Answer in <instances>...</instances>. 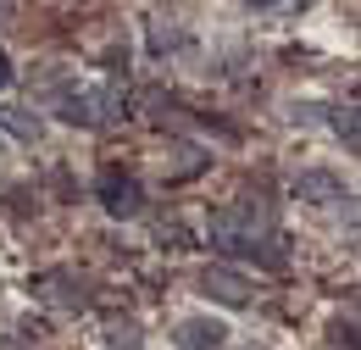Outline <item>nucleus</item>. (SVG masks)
<instances>
[{
  "label": "nucleus",
  "instance_id": "f257e3e1",
  "mask_svg": "<svg viewBox=\"0 0 361 350\" xmlns=\"http://www.w3.org/2000/svg\"><path fill=\"white\" fill-rule=\"evenodd\" d=\"M94 189H100V200H106V212H111V217H139V212H145V189H139L134 178L106 173Z\"/></svg>",
  "mask_w": 361,
  "mask_h": 350
},
{
  "label": "nucleus",
  "instance_id": "f03ea898",
  "mask_svg": "<svg viewBox=\"0 0 361 350\" xmlns=\"http://www.w3.org/2000/svg\"><path fill=\"white\" fill-rule=\"evenodd\" d=\"M223 339H228V328L212 322V317H183L173 328V345L178 350H223Z\"/></svg>",
  "mask_w": 361,
  "mask_h": 350
},
{
  "label": "nucleus",
  "instance_id": "7ed1b4c3",
  "mask_svg": "<svg viewBox=\"0 0 361 350\" xmlns=\"http://www.w3.org/2000/svg\"><path fill=\"white\" fill-rule=\"evenodd\" d=\"M200 284H206V295H217L223 306H245V301H250V284H245L233 267H206Z\"/></svg>",
  "mask_w": 361,
  "mask_h": 350
},
{
  "label": "nucleus",
  "instance_id": "20e7f679",
  "mask_svg": "<svg viewBox=\"0 0 361 350\" xmlns=\"http://www.w3.org/2000/svg\"><path fill=\"white\" fill-rule=\"evenodd\" d=\"M295 195H300V200H345V206H350L345 183H339L334 173H300L295 178Z\"/></svg>",
  "mask_w": 361,
  "mask_h": 350
},
{
  "label": "nucleus",
  "instance_id": "39448f33",
  "mask_svg": "<svg viewBox=\"0 0 361 350\" xmlns=\"http://www.w3.org/2000/svg\"><path fill=\"white\" fill-rule=\"evenodd\" d=\"M0 128L17 133V139H34V133H39V117H28V111H17V106H0Z\"/></svg>",
  "mask_w": 361,
  "mask_h": 350
},
{
  "label": "nucleus",
  "instance_id": "423d86ee",
  "mask_svg": "<svg viewBox=\"0 0 361 350\" xmlns=\"http://www.w3.org/2000/svg\"><path fill=\"white\" fill-rule=\"evenodd\" d=\"M178 44H183L178 23H156V28H150V50H156V56H167V50H178Z\"/></svg>",
  "mask_w": 361,
  "mask_h": 350
},
{
  "label": "nucleus",
  "instance_id": "0eeeda50",
  "mask_svg": "<svg viewBox=\"0 0 361 350\" xmlns=\"http://www.w3.org/2000/svg\"><path fill=\"white\" fill-rule=\"evenodd\" d=\"M106 345H111V350H139V328H134V322H111Z\"/></svg>",
  "mask_w": 361,
  "mask_h": 350
},
{
  "label": "nucleus",
  "instance_id": "6e6552de",
  "mask_svg": "<svg viewBox=\"0 0 361 350\" xmlns=\"http://www.w3.org/2000/svg\"><path fill=\"white\" fill-rule=\"evenodd\" d=\"M334 133H339V139L356 150V111H334Z\"/></svg>",
  "mask_w": 361,
  "mask_h": 350
},
{
  "label": "nucleus",
  "instance_id": "1a4fd4ad",
  "mask_svg": "<svg viewBox=\"0 0 361 350\" xmlns=\"http://www.w3.org/2000/svg\"><path fill=\"white\" fill-rule=\"evenodd\" d=\"M334 345H339V350H356V322H350V317L334 328Z\"/></svg>",
  "mask_w": 361,
  "mask_h": 350
},
{
  "label": "nucleus",
  "instance_id": "9d476101",
  "mask_svg": "<svg viewBox=\"0 0 361 350\" xmlns=\"http://www.w3.org/2000/svg\"><path fill=\"white\" fill-rule=\"evenodd\" d=\"M11 84V61H6V50H0V89Z\"/></svg>",
  "mask_w": 361,
  "mask_h": 350
}]
</instances>
